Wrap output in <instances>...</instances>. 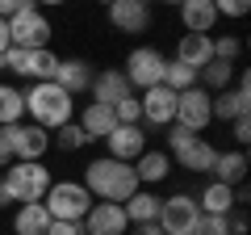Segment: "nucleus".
Masks as SVG:
<instances>
[{"label": "nucleus", "mask_w": 251, "mask_h": 235, "mask_svg": "<svg viewBox=\"0 0 251 235\" xmlns=\"http://www.w3.org/2000/svg\"><path fill=\"white\" fill-rule=\"evenodd\" d=\"M84 189H88L92 198H100V202H126L130 193L143 189V185H138V176H134V164L105 155V160H92L88 168H84Z\"/></svg>", "instance_id": "nucleus-1"}, {"label": "nucleus", "mask_w": 251, "mask_h": 235, "mask_svg": "<svg viewBox=\"0 0 251 235\" xmlns=\"http://www.w3.org/2000/svg\"><path fill=\"white\" fill-rule=\"evenodd\" d=\"M50 181L54 176L42 160H13L0 172V206H9V202H42Z\"/></svg>", "instance_id": "nucleus-2"}, {"label": "nucleus", "mask_w": 251, "mask_h": 235, "mask_svg": "<svg viewBox=\"0 0 251 235\" xmlns=\"http://www.w3.org/2000/svg\"><path fill=\"white\" fill-rule=\"evenodd\" d=\"M72 109H75L72 92H63L54 80H42V84H34V88L25 92V114L34 118V126H42V130H59L63 122H72Z\"/></svg>", "instance_id": "nucleus-3"}, {"label": "nucleus", "mask_w": 251, "mask_h": 235, "mask_svg": "<svg viewBox=\"0 0 251 235\" xmlns=\"http://www.w3.org/2000/svg\"><path fill=\"white\" fill-rule=\"evenodd\" d=\"M42 206L50 210V218H63V223H84V214L92 210V193L84 189V181H50Z\"/></svg>", "instance_id": "nucleus-4"}, {"label": "nucleus", "mask_w": 251, "mask_h": 235, "mask_svg": "<svg viewBox=\"0 0 251 235\" xmlns=\"http://www.w3.org/2000/svg\"><path fill=\"white\" fill-rule=\"evenodd\" d=\"M168 155L180 164V168H188V172H209L218 151L201 135H193V130H184V126L172 122V130H168Z\"/></svg>", "instance_id": "nucleus-5"}, {"label": "nucleus", "mask_w": 251, "mask_h": 235, "mask_svg": "<svg viewBox=\"0 0 251 235\" xmlns=\"http://www.w3.org/2000/svg\"><path fill=\"white\" fill-rule=\"evenodd\" d=\"M50 42V21L38 13L34 0H25L17 13L9 17V46H21V51H38V46Z\"/></svg>", "instance_id": "nucleus-6"}, {"label": "nucleus", "mask_w": 251, "mask_h": 235, "mask_svg": "<svg viewBox=\"0 0 251 235\" xmlns=\"http://www.w3.org/2000/svg\"><path fill=\"white\" fill-rule=\"evenodd\" d=\"M172 122L184 126V130H193V135H201V130L214 122V92H205L201 84L176 92V118H172Z\"/></svg>", "instance_id": "nucleus-7"}, {"label": "nucleus", "mask_w": 251, "mask_h": 235, "mask_svg": "<svg viewBox=\"0 0 251 235\" xmlns=\"http://www.w3.org/2000/svg\"><path fill=\"white\" fill-rule=\"evenodd\" d=\"M163 67H168V59L159 46H134L122 76L130 88H155V84H163Z\"/></svg>", "instance_id": "nucleus-8"}, {"label": "nucleus", "mask_w": 251, "mask_h": 235, "mask_svg": "<svg viewBox=\"0 0 251 235\" xmlns=\"http://www.w3.org/2000/svg\"><path fill=\"white\" fill-rule=\"evenodd\" d=\"M197 218H201V206L188 193H172L168 202H159V231L163 235H193V227H197Z\"/></svg>", "instance_id": "nucleus-9"}, {"label": "nucleus", "mask_w": 251, "mask_h": 235, "mask_svg": "<svg viewBox=\"0 0 251 235\" xmlns=\"http://www.w3.org/2000/svg\"><path fill=\"white\" fill-rule=\"evenodd\" d=\"M0 139L13 147V160H42L50 151V135L34 122H13V126H0Z\"/></svg>", "instance_id": "nucleus-10"}, {"label": "nucleus", "mask_w": 251, "mask_h": 235, "mask_svg": "<svg viewBox=\"0 0 251 235\" xmlns=\"http://www.w3.org/2000/svg\"><path fill=\"white\" fill-rule=\"evenodd\" d=\"M105 143H109V155H113V160H126V164H134L138 155L147 151V135H143L138 122H117L105 135Z\"/></svg>", "instance_id": "nucleus-11"}, {"label": "nucleus", "mask_w": 251, "mask_h": 235, "mask_svg": "<svg viewBox=\"0 0 251 235\" xmlns=\"http://www.w3.org/2000/svg\"><path fill=\"white\" fill-rule=\"evenodd\" d=\"M138 109H143V122H151V126H172V118H176V92H172L168 84L143 88Z\"/></svg>", "instance_id": "nucleus-12"}, {"label": "nucleus", "mask_w": 251, "mask_h": 235, "mask_svg": "<svg viewBox=\"0 0 251 235\" xmlns=\"http://www.w3.org/2000/svg\"><path fill=\"white\" fill-rule=\"evenodd\" d=\"M126 210L122 202H97L84 214V235H126Z\"/></svg>", "instance_id": "nucleus-13"}, {"label": "nucleus", "mask_w": 251, "mask_h": 235, "mask_svg": "<svg viewBox=\"0 0 251 235\" xmlns=\"http://www.w3.org/2000/svg\"><path fill=\"white\" fill-rule=\"evenodd\" d=\"M247 109H251V80H247V72H239V84H234V88L214 92V118L218 122H234V118H243Z\"/></svg>", "instance_id": "nucleus-14"}, {"label": "nucleus", "mask_w": 251, "mask_h": 235, "mask_svg": "<svg viewBox=\"0 0 251 235\" xmlns=\"http://www.w3.org/2000/svg\"><path fill=\"white\" fill-rule=\"evenodd\" d=\"M109 21L126 34H143L151 26V4L147 0H113L109 4Z\"/></svg>", "instance_id": "nucleus-15"}, {"label": "nucleus", "mask_w": 251, "mask_h": 235, "mask_svg": "<svg viewBox=\"0 0 251 235\" xmlns=\"http://www.w3.org/2000/svg\"><path fill=\"white\" fill-rule=\"evenodd\" d=\"M180 21H184L188 34H209V29L218 26V9L214 0H180Z\"/></svg>", "instance_id": "nucleus-16"}, {"label": "nucleus", "mask_w": 251, "mask_h": 235, "mask_svg": "<svg viewBox=\"0 0 251 235\" xmlns=\"http://www.w3.org/2000/svg\"><path fill=\"white\" fill-rule=\"evenodd\" d=\"M209 172H214V181H222V185H243V181H247V151H243V147H234V151H218Z\"/></svg>", "instance_id": "nucleus-17"}, {"label": "nucleus", "mask_w": 251, "mask_h": 235, "mask_svg": "<svg viewBox=\"0 0 251 235\" xmlns=\"http://www.w3.org/2000/svg\"><path fill=\"white\" fill-rule=\"evenodd\" d=\"M92 101H100V105H117V101L130 92V84H126V76L117 72V67H105V72L92 76Z\"/></svg>", "instance_id": "nucleus-18"}, {"label": "nucleus", "mask_w": 251, "mask_h": 235, "mask_svg": "<svg viewBox=\"0 0 251 235\" xmlns=\"http://www.w3.org/2000/svg\"><path fill=\"white\" fill-rule=\"evenodd\" d=\"M168 172H172V155L168 151H151V147H147V151L134 160L138 185H159V181H168Z\"/></svg>", "instance_id": "nucleus-19"}, {"label": "nucleus", "mask_w": 251, "mask_h": 235, "mask_svg": "<svg viewBox=\"0 0 251 235\" xmlns=\"http://www.w3.org/2000/svg\"><path fill=\"white\" fill-rule=\"evenodd\" d=\"M176 59L201 72V67L214 59V38H209V34H184V38H180V46H176Z\"/></svg>", "instance_id": "nucleus-20"}, {"label": "nucleus", "mask_w": 251, "mask_h": 235, "mask_svg": "<svg viewBox=\"0 0 251 235\" xmlns=\"http://www.w3.org/2000/svg\"><path fill=\"white\" fill-rule=\"evenodd\" d=\"M54 72H59V55H50L46 46H38V51H25V59H21V67H17V76H29L34 84L54 80Z\"/></svg>", "instance_id": "nucleus-21"}, {"label": "nucleus", "mask_w": 251, "mask_h": 235, "mask_svg": "<svg viewBox=\"0 0 251 235\" xmlns=\"http://www.w3.org/2000/svg\"><path fill=\"white\" fill-rule=\"evenodd\" d=\"M54 84H59L63 92H84L92 84V67L84 63V59H59V72H54Z\"/></svg>", "instance_id": "nucleus-22"}, {"label": "nucleus", "mask_w": 251, "mask_h": 235, "mask_svg": "<svg viewBox=\"0 0 251 235\" xmlns=\"http://www.w3.org/2000/svg\"><path fill=\"white\" fill-rule=\"evenodd\" d=\"M46 227H50V210L42 202H21L17 218H13V231L17 235H46Z\"/></svg>", "instance_id": "nucleus-23"}, {"label": "nucleus", "mask_w": 251, "mask_h": 235, "mask_svg": "<svg viewBox=\"0 0 251 235\" xmlns=\"http://www.w3.org/2000/svg\"><path fill=\"white\" fill-rule=\"evenodd\" d=\"M113 126H117L113 105H100V101H92V105L84 109V118H80V130L88 135V143H92V139H105Z\"/></svg>", "instance_id": "nucleus-24"}, {"label": "nucleus", "mask_w": 251, "mask_h": 235, "mask_svg": "<svg viewBox=\"0 0 251 235\" xmlns=\"http://www.w3.org/2000/svg\"><path fill=\"white\" fill-rule=\"evenodd\" d=\"M201 214H230L234 210V185H222V181H209L197 198Z\"/></svg>", "instance_id": "nucleus-25"}, {"label": "nucleus", "mask_w": 251, "mask_h": 235, "mask_svg": "<svg viewBox=\"0 0 251 235\" xmlns=\"http://www.w3.org/2000/svg\"><path fill=\"white\" fill-rule=\"evenodd\" d=\"M122 210H126V223H155V218H159V198L147 193V189H138V193H130V198L122 202Z\"/></svg>", "instance_id": "nucleus-26"}, {"label": "nucleus", "mask_w": 251, "mask_h": 235, "mask_svg": "<svg viewBox=\"0 0 251 235\" xmlns=\"http://www.w3.org/2000/svg\"><path fill=\"white\" fill-rule=\"evenodd\" d=\"M230 80H234V63H222V59H209V63L197 72V84H201L205 92H222V88H230Z\"/></svg>", "instance_id": "nucleus-27"}, {"label": "nucleus", "mask_w": 251, "mask_h": 235, "mask_svg": "<svg viewBox=\"0 0 251 235\" xmlns=\"http://www.w3.org/2000/svg\"><path fill=\"white\" fill-rule=\"evenodd\" d=\"M25 118V92L13 84H0V126H13Z\"/></svg>", "instance_id": "nucleus-28"}, {"label": "nucleus", "mask_w": 251, "mask_h": 235, "mask_svg": "<svg viewBox=\"0 0 251 235\" xmlns=\"http://www.w3.org/2000/svg\"><path fill=\"white\" fill-rule=\"evenodd\" d=\"M163 84H168L172 92L193 88V84H197V67H188V63H180V59H172V63L163 67Z\"/></svg>", "instance_id": "nucleus-29"}, {"label": "nucleus", "mask_w": 251, "mask_h": 235, "mask_svg": "<svg viewBox=\"0 0 251 235\" xmlns=\"http://www.w3.org/2000/svg\"><path fill=\"white\" fill-rule=\"evenodd\" d=\"M88 147V135L80 130V122H63L59 126V151H80Z\"/></svg>", "instance_id": "nucleus-30"}, {"label": "nucleus", "mask_w": 251, "mask_h": 235, "mask_svg": "<svg viewBox=\"0 0 251 235\" xmlns=\"http://www.w3.org/2000/svg\"><path fill=\"white\" fill-rule=\"evenodd\" d=\"M239 55H243V42H239V38H230V34L214 38V59H222V63H234Z\"/></svg>", "instance_id": "nucleus-31"}, {"label": "nucleus", "mask_w": 251, "mask_h": 235, "mask_svg": "<svg viewBox=\"0 0 251 235\" xmlns=\"http://www.w3.org/2000/svg\"><path fill=\"white\" fill-rule=\"evenodd\" d=\"M193 235H230V227H226V214H201L197 227H193Z\"/></svg>", "instance_id": "nucleus-32"}, {"label": "nucleus", "mask_w": 251, "mask_h": 235, "mask_svg": "<svg viewBox=\"0 0 251 235\" xmlns=\"http://www.w3.org/2000/svg\"><path fill=\"white\" fill-rule=\"evenodd\" d=\"M113 118H117V122H143V109H138V97H134V92H126V97L113 105Z\"/></svg>", "instance_id": "nucleus-33"}, {"label": "nucleus", "mask_w": 251, "mask_h": 235, "mask_svg": "<svg viewBox=\"0 0 251 235\" xmlns=\"http://www.w3.org/2000/svg\"><path fill=\"white\" fill-rule=\"evenodd\" d=\"M218 17H247L251 13V0H214Z\"/></svg>", "instance_id": "nucleus-34"}, {"label": "nucleus", "mask_w": 251, "mask_h": 235, "mask_svg": "<svg viewBox=\"0 0 251 235\" xmlns=\"http://www.w3.org/2000/svg\"><path fill=\"white\" fill-rule=\"evenodd\" d=\"M230 130H234V143H239V147H247V143H251V118H247V114H243V118H234V122H230Z\"/></svg>", "instance_id": "nucleus-35"}, {"label": "nucleus", "mask_w": 251, "mask_h": 235, "mask_svg": "<svg viewBox=\"0 0 251 235\" xmlns=\"http://www.w3.org/2000/svg\"><path fill=\"white\" fill-rule=\"evenodd\" d=\"M46 235H84V223H63V218H50Z\"/></svg>", "instance_id": "nucleus-36"}, {"label": "nucleus", "mask_w": 251, "mask_h": 235, "mask_svg": "<svg viewBox=\"0 0 251 235\" xmlns=\"http://www.w3.org/2000/svg\"><path fill=\"white\" fill-rule=\"evenodd\" d=\"M126 235H163V231H159V223H130Z\"/></svg>", "instance_id": "nucleus-37"}, {"label": "nucleus", "mask_w": 251, "mask_h": 235, "mask_svg": "<svg viewBox=\"0 0 251 235\" xmlns=\"http://www.w3.org/2000/svg\"><path fill=\"white\" fill-rule=\"evenodd\" d=\"M21 4H25V0H0V17L9 21V17H13V13H17V9H21Z\"/></svg>", "instance_id": "nucleus-38"}, {"label": "nucleus", "mask_w": 251, "mask_h": 235, "mask_svg": "<svg viewBox=\"0 0 251 235\" xmlns=\"http://www.w3.org/2000/svg\"><path fill=\"white\" fill-rule=\"evenodd\" d=\"M9 164H13V147H9V143H4V139H0V172L9 168Z\"/></svg>", "instance_id": "nucleus-39"}, {"label": "nucleus", "mask_w": 251, "mask_h": 235, "mask_svg": "<svg viewBox=\"0 0 251 235\" xmlns=\"http://www.w3.org/2000/svg\"><path fill=\"white\" fill-rule=\"evenodd\" d=\"M4 51H9V21L0 17V55H4Z\"/></svg>", "instance_id": "nucleus-40"}, {"label": "nucleus", "mask_w": 251, "mask_h": 235, "mask_svg": "<svg viewBox=\"0 0 251 235\" xmlns=\"http://www.w3.org/2000/svg\"><path fill=\"white\" fill-rule=\"evenodd\" d=\"M34 4H67V0H34Z\"/></svg>", "instance_id": "nucleus-41"}, {"label": "nucleus", "mask_w": 251, "mask_h": 235, "mask_svg": "<svg viewBox=\"0 0 251 235\" xmlns=\"http://www.w3.org/2000/svg\"><path fill=\"white\" fill-rule=\"evenodd\" d=\"M159 4H180V0H159Z\"/></svg>", "instance_id": "nucleus-42"}, {"label": "nucleus", "mask_w": 251, "mask_h": 235, "mask_svg": "<svg viewBox=\"0 0 251 235\" xmlns=\"http://www.w3.org/2000/svg\"><path fill=\"white\" fill-rule=\"evenodd\" d=\"M100 4H113V0H100Z\"/></svg>", "instance_id": "nucleus-43"}]
</instances>
